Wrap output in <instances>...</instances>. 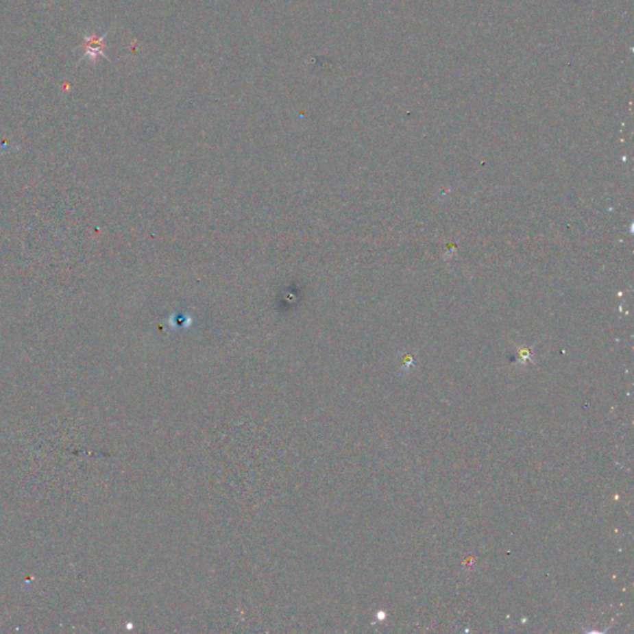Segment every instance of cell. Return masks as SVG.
<instances>
[{
	"instance_id": "obj_1",
	"label": "cell",
	"mask_w": 634,
	"mask_h": 634,
	"mask_svg": "<svg viewBox=\"0 0 634 634\" xmlns=\"http://www.w3.org/2000/svg\"><path fill=\"white\" fill-rule=\"evenodd\" d=\"M108 34H104L102 36H98L95 32L86 34L84 35V42L81 45L84 49V53L82 60L87 58L90 64H96L98 58H107L106 55V38Z\"/></svg>"
}]
</instances>
